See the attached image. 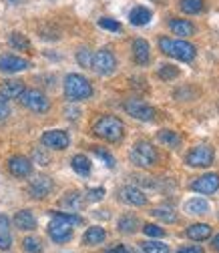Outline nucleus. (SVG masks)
I'll return each mask as SVG.
<instances>
[{
    "label": "nucleus",
    "mask_w": 219,
    "mask_h": 253,
    "mask_svg": "<svg viewBox=\"0 0 219 253\" xmlns=\"http://www.w3.org/2000/svg\"><path fill=\"white\" fill-rule=\"evenodd\" d=\"M10 115V107H8V99H4L0 94V121H4L6 117Z\"/></svg>",
    "instance_id": "obj_40"
},
{
    "label": "nucleus",
    "mask_w": 219,
    "mask_h": 253,
    "mask_svg": "<svg viewBox=\"0 0 219 253\" xmlns=\"http://www.w3.org/2000/svg\"><path fill=\"white\" fill-rule=\"evenodd\" d=\"M71 167L83 177H87L90 173V161H88V157H85V155H75L71 159Z\"/></svg>",
    "instance_id": "obj_25"
},
{
    "label": "nucleus",
    "mask_w": 219,
    "mask_h": 253,
    "mask_svg": "<svg viewBox=\"0 0 219 253\" xmlns=\"http://www.w3.org/2000/svg\"><path fill=\"white\" fill-rule=\"evenodd\" d=\"M187 237L193 241H205L211 237V227L207 223H193L187 227Z\"/></svg>",
    "instance_id": "obj_20"
},
{
    "label": "nucleus",
    "mask_w": 219,
    "mask_h": 253,
    "mask_svg": "<svg viewBox=\"0 0 219 253\" xmlns=\"http://www.w3.org/2000/svg\"><path fill=\"white\" fill-rule=\"evenodd\" d=\"M191 189L195 193H201V195H211L219 189V175L217 173H207V175L195 179L191 183Z\"/></svg>",
    "instance_id": "obj_11"
},
{
    "label": "nucleus",
    "mask_w": 219,
    "mask_h": 253,
    "mask_svg": "<svg viewBox=\"0 0 219 253\" xmlns=\"http://www.w3.org/2000/svg\"><path fill=\"white\" fill-rule=\"evenodd\" d=\"M52 217H56V219H62V221H67V223H71L73 227H75V225H83V217H79V215H73V213H65V211H54V213H52Z\"/></svg>",
    "instance_id": "obj_33"
},
{
    "label": "nucleus",
    "mask_w": 219,
    "mask_h": 253,
    "mask_svg": "<svg viewBox=\"0 0 219 253\" xmlns=\"http://www.w3.org/2000/svg\"><path fill=\"white\" fill-rule=\"evenodd\" d=\"M65 94L69 101H87L92 97V86L83 75H69L65 79Z\"/></svg>",
    "instance_id": "obj_3"
},
{
    "label": "nucleus",
    "mask_w": 219,
    "mask_h": 253,
    "mask_svg": "<svg viewBox=\"0 0 219 253\" xmlns=\"http://www.w3.org/2000/svg\"><path fill=\"white\" fill-rule=\"evenodd\" d=\"M143 233H145L147 237H163V235H165V231H163L159 225H153V223L143 225Z\"/></svg>",
    "instance_id": "obj_37"
},
{
    "label": "nucleus",
    "mask_w": 219,
    "mask_h": 253,
    "mask_svg": "<svg viewBox=\"0 0 219 253\" xmlns=\"http://www.w3.org/2000/svg\"><path fill=\"white\" fill-rule=\"evenodd\" d=\"M92 56H95V54H90V50L88 48H81L79 52H77V62H79V65L81 67H90L92 69Z\"/></svg>",
    "instance_id": "obj_34"
},
{
    "label": "nucleus",
    "mask_w": 219,
    "mask_h": 253,
    "mask_svg": "<svg viewBox=\"0 0 219 253\" xmlns=\"http://www.w3.org/2000/svg\"><path fill=\"white\" fill-rule=\"evenodd\" d=\"M92 131H95L97 137L109 141V143H119L125 135V125L119 117L113 115H105L101 119H97V123L92 125Z\"/></svg>",
    "instance_id": "obj_1"
},
{
    "label": "nucleus",
    "mask_w": 219,
    "mask_h": 253,
    "mask_svg": "<svg viewBox=\"0 0 219 253\" xmlns=\"http://www.w3.org/2000/svg\"><path fill=\"white\" fill-rule=\"evenodd\" d=\"M52 187H54V183H52L50 177L37 175L35 179H30V183H28V193H30V197H33V199H44L46 195H50Z\"/></svg>",
    "instance_id": "obj_9"
},
{
    "label": "nucleus",
    "mask_w": 219,
    "mask_h": 253,
    "mask_svg": "<svg viewBox=\"0 0 219 253\" xmlns=\"http://www.w3.org/2000/svg\"><path fill=\"white\" fill-rule=\"evenodd\" d=\"M92 151H95V155H97V157H101V159L107 163V167H109V169H113V167H115V159H113V155H111L107 149H101V147H92Z\"/></svg>",
    "instance_id": "obj_36"
},
{
    "label": "nucleus",
    "mask_w": 219,
    "mask_h": 253,
    "mask_svg": "<svg viewBox=\"0 0 219 253\" xmlns=\"http://www.w3.org/2000/svg\"><path fill=\"white\" fill-rule=\"evenodd\" d=\"M107 253H131L127 247H125V245H117V247H113V249H109Z\"/></svg>",
    "instance_id": "obj_45"
},
{
    "label": "nucleus",
    "mask_w": 219,
    "mask_h": 253,
    "mask_svg": "<svg viewBox=\"0 0 219 253\" xmlns=\"http://www.w3.org/2000/svg\"><path fill=\"white\" fill-rule=\"evenodd\" d=\"M177 77H179V69L173 67V65H163L159 69V79H163V81H171V79H177Z\"/></svg>",
    "instance_id": "obj_35"
},
{
    "label": "nucleus",
    "mask_w": 219,
    "mask_h": 253,
    "mask_svg": "<svg viewBox=\"0 0 219 253\" xmlns=\"http://www.w3.org/2000/svg\"><path fill=\"white\" fill-rule=\"evenodd\" d=\"M213 149L209 145H197L193 147L189 153H187V165H191V167H209L213 163Z\"/></svg>",
    "instance_id": "obj_6"
},
{
    "label": "nucleus",
    "mask_w": 219,
    "mask_h": 253,
    "mask_svg": "<svg viewBox=\"0 0 219 253\" xmlns=\"http://www.w3.org/2000/svg\"><path fill=\"white\" fill-rule=\"evenodd\" d=\"M103 197H105V189H103V187L88 189L87 195H85V199H87V201H101Z\"/></svg>",
    "instance_id": "obj_38"
},
{
    "label": "nucleus",
    "mask_w": 219,
    "mask_h": 253,
    "mask_svg": "<svg viewBox=\"0 0 219 253\" xmlns=\"http://www.w3.org/2000/svg\"><path fill=\"white\" fill-rule=\"evenodd\" d=\"M157 139H159V143H163L165 147H171V149H175V147L181 145V137L175 131H159Z\"/></svg>",
    "instance_id": "obj_28"
},
{
    "label": "nucleus",
    "mask_w": 219,
    "mask_h": 253,
    "mask_svg": "<svg viewBox=\"0 0 219 253\" xmlns=\"http://www.w3.org/2000/svg\"><path fill=\"white\" fill-rule=\"evenodd\" d=\"M41 143L46 149H54V151H62L69 147V135L65 131H46L41 137Z\"/></svg>",
    "instance_id": "obj_13"
},
{
    "label": "nucleus",
    "mask_w": 219,
    "mask_h": 253,
    "mask_svg": "<svg viewBox=\"0 0 219 253\" xmlns=\"http://www.w3.org/2000/svg\"><path fill=\"white\" fill-rule=\"evenodd\" d=\"M123 107L127 111V115H131L133 119H139V121H153L155 119V109L149 107L141 99H127Z\"/></svg>",
    "instance_id": "obj_8"
},
{
    "label": "nucleus",
    "mask_w": 219,
    "mask_h": 253,
    "mask_svg": "<svg viewBox=\"0 0 219 253\" xmlns=\"http://www.w3.org/2000/svg\"><path fill=\"white\" fill-rule=\"evenodd\" d=\"M119 199L123 203H127V205H133V207H143L147 203V195L141 191V189H137L133 185L123 187L119 191Z\"/></svg>",
    "instance_id": "obj_12"
},
{
    "label": "nucleus",
    "mask_w": 219,
    "mask_h": 253,
    "mask_svg": "<svg viewBox=\"0 0 219 253\" xmlns=\"http://www.w3.org/2000/svg\"><path fill=\"white\" fill-rule=\"evenodd\" d=\"M185 211L189 213V215H205L209 211V203L201 197H193L185 203Z\"/></svg>",
    "instance_id": "obj_23"
},
{
    "label": "nucleus",
    "mask_w": 219,
    "mask_h": 253,
    "mask_svg": "<svg viewBox=\"0 0 219 253\" xmlns=\"http://www.w3.org/2000/svg\"><path fill=\"white\" fill-rule=\"evenodd\" d=\"M35 159H37L39 165H48V157L43 151H35Z\"/></svg>",
    "instance_id": "obj_43"
},
{
    "label": "nucleus",
    "mask_w": 219,
    "mask_h": 253,
    "mask_svg": "<svg viewBox=\"0 0 219 253\" xmlns=\"http://www.w3.org/2000/svg\"><path fill=\"white\" fill-rule=\"evenodd\" d=\"M99 26L101 28H107V30H113V33H121V24L113 18H101L99 20Z\"/></svg>",
    "instance_id": "obj_39"
},
{
    "label": "nucleus",
    "mask_w": 219,
    "mask_h": 253,
    "mask_svg": "<svg viewBox=\"0 0 219 253\" xmlns=\"http://www.w3.org/2000/svg\"><path fill=\"white\" fill-rule=\"evenodd\" d=\"M18 103L22 105V107H26L28 111H33V113H46L48 109H50V103H48V99L44 97V94L41 92V90H37V88H26L20 97H18Z\"/></svg>",
    "instance_id": "obj_5"
},
{
    "label": "nucleus",
    "mask_w": 219,
    "mask_h": 253,
    "mask_svg": "<svg viewBox=\"0 0 219 253\" xmlns=\"http://www.w3.org/2000/svg\"><path fill=\"white\" fill-rule=\"evenodd\" d=\"M137 227H139V219H137L135 215H125V217L119 219V223H117V229H119L121 233H127V235L135 233Z\"/></svg>",
    "instance_id": "obj_24"
},
{
    "label": "nucleus",
    "mask_w": 219,
    "mask_h": 253,
    "mask_svg": "<svg viewBox=\"0 0 219 253\" xmlns=\"http://www.w3.org/2000/svg\"><path fill=\"white\" fill-rule=\"evenodd\" d=\"M133 58L137 65H147L151 60V46L145 39H135L133 41Z\"/></svg>",
    "instance_id": "obj_16"
},
{
    "label": "nucleus",
    "mask_w": 219,
    "mask_h": 253,
    "mask_svg": "<svg viewBox=\"0 0 219 253\" xmlns=\"http://www.w3.org/2000/svg\"><path fill=\"white\" fill-rule=\"evenodd\" d=\"M151 215H153L155 219H159V221H165V223H175V221L179 219L177 213H175L171 207H155V209L151 211Z\"/></svg>",
    "instance_id": "obj_26"
},
{
    "label": "nucleus",
    "mask_w": 219,
    "mask_h": 253,
    "mask_svg": "<svg viewBox=\"0 0 219 253\" xmlns=\"http://www.w3.org/2000/svg\"><path fill=\"white\" fill-rule=\"evenodd\" d=\"M141 251L143 253H169V247L159 241H145L141 243Z\"/></svg>",
    "instance_id": "obj_31"
},
{
    "label": "nucleus",
    "mask_w": 219,
    "mask_h": 253,
    "mask_svg": "<svg viewBox=\"0 0 219 253\" xmlns=\"http://www.w3.org/2000/svg\"><path fill=\"white\" fill-rule=\"evenodd\" d=\"M14 225L22 231H33V229H37V219L28 209H22L14 215Z\"/></svg>",
    "instance_id": "obj_17"
},
{
    "label": "nucleus",
    "mask_w": 219,
    "mask_h": 253,
    "mask_svg": "<svg viewBox=\"0 0 219 253\" xmlns=\"http://www.w3.org/2000/svg\"><path fill=\"white\" fill-rule=\"evenodd\" d=\"M30 67V62L26 58H20V56H12V54H4L0 56V71L2 73H20V71H26Z\"/></svg>",
    "instance_id": "obj_14"
},
{
    "label": "nucleus",
    "mask_w": 219,
    "mask_h": 253,
    "mask_svg": "<svg viewBox=\"0 0 219 253\" xmlns=\"http://www.w3.org/2000/svg\"><path fill=\"white\" fill-rule=\"evenodd\" d=\"M4 231H10L8 229V219L4 215H0V233H4Z\"/></svg>",
    "instance_id": "obj_44"
},
{
    "label": "nucleus",
    "mask_w": 219,
    "mask_h": 253,
    "mask_svg": "<svg viewBox=\"0 0 219 253\" xmlns=\"http://www.w3.org/2000/svg\"><path fill=\"white\" fill-rule=\"evenodd\" d=\"M22 247H24L26 253H41V251H43V243H41V239H37V237H24Z\"/></svg>",
    "instance_id": "obj_32"
},
{
    "label": "nucleus",
    "mask_w": 219,
    "mask_h": 253,
    "mask_svg": "<svg viewBox=\"0 0 219 253\" xmlns=\"http://www.w3.org/2000/svg\"><path fill=\"white\" fill-rule=\"evenodd\" d=\"M48 235L54 243H65L73 237V225L67 223V221H62V219L52 217V223L48 225Z\"/></svg>",
    "instance_id": "obj_10"
},
{
    "label": "nucleus",
    "mask_w": 219,
    "mask_h": 253,
    "mask_svg": "<svg viewBox=\"0 0 219 253\" xmlns=\"http://www.w3.org/2000/svg\"><path fill=\"white\" fill-rule=\"evenodd\" d=\"M105 237H107V231L103 229V227H88L87 231H85V235H83V243L85 245H99V243H103L105 241Z\"/></svg>",
    "instance_id": "obj_21"
},
{
    "label": "nucleus",
    "mask_w": 219,
    "mask_h": 253,
    "mask_svg": "<svg viewBox=\"0 0 219 253\" xmlns=\"http://www.w3.org/2000/svg\"><path fill=\"white\" fill-rule=\"evenodd\" d=\"M117 67V58L109 48H101L92 56V71L97 75H111Z\"/></svg>",
    "instance_id": "obj_7"
},
{
    "label": "nucleus",
    "mask_w": 219,
    "mask_h": 253,
    "mask_svg": "<svg viewBox=\"0 0 219 253\" xmlns=\"http://www.w3.org/2000/svg\"><path fill=\"white\" fill-rule=\"evenodd\" d=\"M62 207H69V211H79L83 207V195L77 193V191H71L67 193L65 197H62Z\"/></svg>",
    "instance_id": "obj_27"
},
{
    "label": "nucleus",
    "mask_w": 219,
    "mask_h": 253,
    "mask_svg": "<svg viewBox=\"0 0 219 253\" xmlns=\"http://www.w3.org/2000/svg\"><path fill=\"white\" fill-rule=\"evenodd\" d=\"M177 253H205V251L199 245H187V247H181Z\"/></svg>",
    "instance_id": "obj_42"
},
{
    "label": "nucleus",
    "mask_w": 219,
    "mask_h": 253,
    "mask_svg": "<svg viewBox=\"0 0 219 253\" xmlns=\"http://www.w3.org/2000/svg\"><path fill=\"white\" fill-rule=\"evenodd\" d=\"M8 171L14 177L22 179V177H28L30 173H33V163H30V159H26V157L16 155V157H12V159L8 161Z\"/></svg>",
    "instance_id": "obj_15"
},
{
    "label": "nucleus",
    "mask_w": 219,
    "mask_h": 253,
    "mask_svg": "<svg viewBox=\"0 0 219 253\" xmlns=\"http://www.w3.org/2000/svg\"><path fill=\"white\" fill-rule=\"evenodd\" d=\"M159 48L163 54L167 56H173L177 60H183V62H191L197 54L195 46L191 42H187V41H173V39H159Z\"/></svg>",
    "instance_id": "obj_2"
},
{
    "label": "nucleus",
    "mask_w": 219,
    "mask_h": 253,
    "mask_svg": "<svg viewBox=\"0 0 219 253\" xmlns=\"http://www.w3.org/2000/svg\"><path fill=\"white\" fill-rule=\"evenodd\" d=\"M179 6L185 14H197L203 10V0H181Z\"/></svg>",
    "instance_id": "obj_29"
},
{
    "label": "nucleus",
    "mask_w": 219,
    "mask_h": 253,
    "mask_svg": "<svg viewBox=\"0 0 219 253\" xmlns=\"http://www.w3.org/2000/svg\"><path fill=\"white\" fill-rule=\"evenodd\" d=\"M10 4H20V0H8Z\"/></svg>",
    "instance_id": "obj_47"
},
{
    "label": "nucleus",
    "mask_w": 219,
    "mask_h": 253,
    "mask_svg": "<svg viewBox=\"0 0 219 253\" xmlns=\"http://www.w3.org/2000/svg\"><path fill=\"white\" fill-rule=\"evenodd\" d=\"M131 161H133L137 167L151 169V167L157 165V161H159L157 149H155L151 143H147V141H139V143H135L133 149H131Z\"/></svg>",
    "instance_id": "obj_4"
},
{
    "label": "nucleus",
    "mask_w": 219,
    "mask_h": 253,
    "mask_svg": "<svg viewBox=\"0 0 219 253\" xmlns=\"http://www.w3.org/2000/svg\"><path fill=\"white\" fill-rule=\"evenodd\" d=\"M10 46L16 48V50H24V52L30 50L28 39H26L24 35H20V33H12V35H10Z\"/></svg>",
    "instance_id": "obj_30"
},
{
    "label": "nucleus",
    "mask_w": 219,
    "mask_h": 253,
    "mask_svg": "<svg viewBox=\"0 0 219 253\" xmlns=\"http://www.w3.org/2000/svg\"><path fill=\"white\" fill-rule=\"evenodd\" d=\"M169 28H171L173 35H179V37H191L195 33V26L185 18H173L169 22Z\"/></svg>",
    "instance_id": "obj_19"
},
{
    "label": "nucleus",
    "mask_w": 219,
    "mask_h": 253,
    "mask_svg": "<svg viewBox=\"0 0 219 253\" xmlns=\"http://www.w3.org/2000/svg\"><path fill=\"white\" fill-rule=\"evenodd\" d=\"M213 247L219 251V235H215V237H213Z\"/></svg>",
    "instance_id": "obj_46"
},
{
    "label": "nucleus",
    "mask_w": 219,
    "mask_h": 253,
    "mask_svg": "<svg viewBox=\"0 0 219 253\" xmlns=\"http://www.w3.org/2000/svg\"><path fill=\"white\" fill-rule=\"evenodd\" d=\"M151 16H153V14H151L149 8H145V6H135V8L129 12V22L135 24V26H145V24H149Z\"/></svg>",
    "instance_id": "obj_22"
},
{
    "label": "nucleus",
    "mask_w": 219,
    "mask_h": 253,
    "mask_svg": "<svg viewBox=\"0 0 219 253\" xmlns=\"http://www.w3.org/2000/svg\"><path fill=\"white\" fill-rule=\"evenodd\" d=\"M24 90L26 88L20 81H4L2 86H0V94H2L4 99H18Z\"/></svg>",
    "instance_id": "obj_18"
},
{
    "label": "nucleus",
    "mask_w": 219,
    "mask_h": 253,
    "mask_svg": "<svg viewBox=\"0 0 219 253\" xmlns=\"http://www.w3.org/2000/svg\"><path fill=\"white\" fill-rule=\"evenodd\" d=\"M12 247V235L10 231L0 233V249H10Z\"/></svg>",
    "instance_id": "obj_41"
}]
</instances>
